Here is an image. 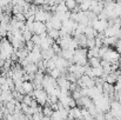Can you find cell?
I'll return each instance as SVG.
<instances>
[{
	"mask_svg": "<svg viewBox=\"0 0 121 120\" xmlns=\"http://www.w3.org/2000/svg\"><path fill=\"white\" fill-rule=\"evenodd\" d=\"M33 95H34V98H35V100L38 101L39 105L43 106V105L46 104L48 94H47V92L45 91V88H41V89H33Z\"/></svg>",
	"mask_w": 121,
	"mask_h": 120,
	"instance_id": "6da1fadb",
	"label": "cell"
},
{
	"mask_svg": "<svg viewBox=\"0 0 121 120\" xmlns=\"http://www.w3.org/2000/svg\"><path fill=\"white\" fill-rule=\"evenodd\" d=\"M101 59H105V60H108L109 62H114V61H120V55H119V52L117 49H112L111 47L107 49V52L104 54V57Z\"/></svg>",
	"mask_w": 121,
	"mask_h": 120,
	"instance_id": "7a4b0ae2",
	"label": "cell"
},
{
	"mask_svg": "<svg viewBox=\"0 0 121 120\" xmlns=\"http://www.w3.org/2000/svg\"><path fill=\"white\" fill-rule=\"evenodd\" d=\"M56 84L60 87V89H68L71 81H68L65 77H59V78H56Z\"/></svg>",
	"mask_w": 121,
	"mask_h": 120,
	"instance_id": "3957f363",
	"label": "cell"
},
{
	"mask_svg": "<svg viewBox=\"0 0 121 120\" xmlns=\"http://www.w3.org/2000/svg\"><path fill=\"white\" fill-rule=\"evenodd\" d=\"M73 54H74V48H65V49H61V54L60 57L65 58L66 60H71L73 61Z\"/></svg>",
	"mask_w": 121,
	"mask_h": 120,
	"instance_id": "277c9868",
	"label": "cell"
},
{
	"mask_svg": "<svg viewBox=\"0 0 121 120\" xmlns=\"http://www.w3.org/2000/svg\"><path fill=\"white\" fill-rule=\"evenodd\" d=\"M54 54H55V53H54V51H53L52 47H48V48H43V49H41V58L45 59V60H48V59L53 58Z\"/></svg>",
	"mask_w": 121,
	"mask_h": 120,
	"instance_id": "5b68a950",
	"label": "cell"
},
{
	"mask_svg": "<svg viewBox=\"0 0 121 120\" xmlns=\"http://www.w3.org/2000/svg\"><path fill=\"white\" fill-rule=\"evenodd\" d=\"M22 68H24V71H25L26 73H33V74L38 71V66H37L35 62H30V64H27L26 66H24Z\"/></svg>",
	"mask_w": 121,
	"mask_h": 120,
	"instance_id": "8992f818",
	"label": "cell"
},
{
	"mask_svg": "<svg viewBox=\"0 0 121 120\" xmlns=\"http://www.w3.org/2000/svg\"><path fill=\"white\" fill-rule=\"evenodd\" d=\"M49 20H51V22H52V27H53V28L60 30V28L62 27V21H61V20L58 18V17L52 15V18H51Z\"/></svg>",
	"mask_w": 121,
	"mask_h": 120,
	"instance_id": "52a82bcc",
	"label": "cell"
},
{
	"mask_svg": "<svg viewBox=\"0 0 121 120\" xmlns=\"http://www.w3.org/2000/svg\"><path fill=\"white\" fill-rule=\"evenodd\" d=\"M22 88L25 89V93H32L33 89H34V86H33V82L30 81V80H26V81H22Z\"/></svg>",
	"mask_w": 121,
	"mask_h": 120,
	"instance_id": "ba28073f",
	"label": "cell"
},
{
	"mask_svg": "<svg viewBox=\"0 0 121 120\" xmlns=\"http://www.w3.org/2000/svg\"><path fill=\"white\" fill-rule=\"evenodd\" d=\"M100 61H101V59H100L99 57H91V58H88V64H89L92 67H98V66H100Z\"/></svg>",
	"mask_w": 121,
	"mask_h": 120,
	"instance_id": "9c48e42d",
	"label": "cell"
},
{
	"mask_svg": "<svg viewBox=\"0 0 121 120\" xmlns=\"http://www.w3.org/2000/svg\"><path fill=\"white\" fill-rule=\"evenodd\" d=\"M47 36L51 37L52 39L56 40L59 38V30L56 28H51V30H47Z\"/></svg>",
	"mask_w": 121,
	"mask_h": 120,
	"instance_id": "30bf717a",
	"label": "cell"
},
{
	"mask_svg": "<svg viewBox=\"0 0 121 120\" xmlns=\"http://www.w3.org/2000/svg\"><path fill=\"white\" fill-rule=\"evenodd\" d=\"M91 57H99V48L96 46H94L92 48H88L87 58H91Z\"/></svg>",
	"mask_w": 121,
	"mask_h": 120,
	"instance_id": "8fae6325",
	"label": "cell"
},
{
	"mask_svg": "<svg viewBox=\"0 0 121 120\" xmlns=\"http://www.w3.org/2000/svg\"><path fill=\"white\" fill-rule=\"evenodd\" d=\"M79 6V8H80V11H87V9H89V6H91V0H85L83 2H81L80 5H78Z\"/></svg>",
	"mask_w": 121,
	"mask_h": 120,
	"instance_id": "7c38bea8",
	"label": "cell"
},
{
	"mask_svg": "<svg viewBox=\"0 0 121 120\" xmlns=\"http://www.w3.org/2000/svg\"><path fill=\"white\" fill-rule=\"evenodd\" d=\"M12 18L15 19L17 21H26L25 14L24 13H17V14H12Z\"/></svg>",
	"mask_w": 121,
	"mask_h": 120,
	"instance_id": "4fadbf2b",
	"label": "cell"
},
{
	"mask_svg": "<svg viewBox=\"0 0 121 120\" xmlns=\"http://www.w3.org/2000/svg\"><path fill=\"white\" fill-rule=\"evenodd\" d=\"M93 68V74H94V78L95 77H100L101 74H102V66L100 65V66H98V67H92Z\"/></svg>",
	"mask_w": 121,
	"mask_h": 120,
	"instance_id": "5bb4252c",
	"label": "cell"
},
{
	"mask_svg": "<svg viewBox=\"0 0 121 120\" xmlns=\"http://www.w3.org/2000/svg\"><path fill=\"white\" fill-rule=\"evenodd\" d=\"M60 73H61V72H60V70H59L58 67H55V68H53L48 74H49V76H52L54 79H56V78H59V77H60Z\"/></svg>",
	"mask_w": 121,
	"mask_h": 120,
	"instance_id": "9a60e30c",
	"label": "cell"
},
{
	"mask_svg": "<svg viewBox=\"0 0 121 120\" xmlns=\"http://www.w3.org/2000/svg\"><path fill=\"white\" fill-rule=\"evenodd\" d=\"M32 36H33V33L31 32V31H28V30H26V31H24L22 32V38L25 41H28V40L32 39Z\"/></svg>",
	"mask_w": 121,
	"mask_h": 120,
	"instance_id": "2e32d148",
	"label": "cell"
},
{
	"mask_svg": "<svg viewBox=\"0 0 121 120\" xmlns=\"http://www.w3.org/2000/svg\"><path fill=\"white\" fill-rule=\"evenodd\" d=\"M95 46V37L93 38H87V41H86V47L87 48H92Z\"/></svg>",
	"mask_w": 121,
	"mask_h": 120,
	"instance_id": "e0dca14e",
	"label": "cell"
},
{
	"mask_svg": "<svg viewBox=\"0 0 121 120\" xmlns=\"http://www.w3.org/2000/svg\"><path fill=\"white\" fill-rule=\"evenodd\" d=\"M51 47L53 48V51H54V53H55L56 55H60V54H61V47H60V45H59V44L54 42Z\"/></svg>",
	"mask_w": 121,
	"mask_h": 120,
	"instance_id": "ac0fdd59",
	"label": "cell"
},
{
	"mask_svg": "<svg viewBox=\"0 0 121 120\" xmlns=\"http://www.w3.org/2000/svg\"><path fill=\"white\" fill-rule=\"evenodd\" d=\"M65 4H66V6H67V8H68L69 11H72V9L78 5V4L75 2V0H68V1H66Z\"/></svg>",
	"mask_w": 121,
	"mask_h": 120,
	"instance_id": "d6986e66",
	"label": "cell"
},
{
	"mask_svg": "<svg viewBox=\"0 0 121 120\" xmlns=\"http://www.w3.org/2000/svg\"><path fill=\"white\" fill-rule=\"evenodd\" d=\"M32 99H33V97H32L30 93H27V94H25V95H24V99H22V101H21V102H25V104L30 105V104H31V101H32Z\"/></svg>",
	"mask_w": 121,
	"mask_h": 120,
	"instance_id": "ffe728a7",
	"label": "cell"
},
{
	"mask_svg": "<svg viewBox=\"0 0 121 120\" xmlns=\"http://www.w3.org/2000/svg\"><path fill=\"white\" fill-rule=\"evenodd\" d=\"M32 41H33V42H34V45H40V42H41V37L40 36H39V34H35V33H34V34H33V36H32Z\"/></svg>",
	"mask_w": 121,
	"mask_h": 120,
	"instance_id": "44dd1931",
	"label": "cell"
},
{
	"mask_svg": "<svg viewBox=\"0 0 121 120\" xmlns=\"http://www.w3.org/2000/svg\"><path fill=\"white\" fill-rule=\"evenodd\" d=\"M42 118H43L42 112H35V113L32 114V119L33 120H39V119H42Z\"/></svg>",
	"mask_w": 121,
	"mask_h": 120,
	"instance_id": "7402d4cb",
	"label": "cell"
},
{
	"mask_svg": "<svg viewBox=\"0 0 121 120\" xmlns=\"http://www.w3.org/2000/svg\"><path fill=\"white\" fill-rule=\"evenodd\" d=\"M33 47H34V42H33L32 40H28V41H26V48L28 49V52H31V51L33 49Z\"/></svg>",
	"mask_w": 121,
	"mask_h": 120,
	"instance_id": "603a6c76",
	"label": "cell"
},
{
	"mask_svg": "<svg viewBox=\"0 0 121 120\" xmlns=\"http://www.w3.org/2000/svg\"><path fill=\"white\" fill-rule=\"evenodd\" d=\"M6 36H7V30H6V27L0 26V37L4 38V37H6Z\"/></svg>",
	"mask_w": 121,
	"mask_h": 120,
	"instance_id": "cb8c5ba5",
	"label": "cell"
},
{
	"mask_svg": "<svg viewBox=\"0 0 121 120\" xmlns=\"http://www.w3.org/2000/svg\"><path fill=\"white\" fill-rule=\"evenodd\" d=\"M68 106H69V107H75V106H77L75 99H73L72 97H69V99H68Z\"/></svg>",
	"mask_w": 121,
	"mask_h": 120,
	"instance_id": "d4e9b609",
	"label": "cell"
},
{
	"mask_svg": "<svg viewBox=\"0 0 121 120\" xmlns=\"http://www.w3.org/2000/svg\"><path fill=\"white\" fill-rule=\"evenodd\" d=\"M102 45H104V44H102V39H100L99 37H95V46H96L98 48H100Z\"/></svg>",
	"mask_w": 121,
	"mask_h": 120,
	"instance_id": "484cf974",
	"label": "cell"
},
{
	"mask_svg": "<svg viewBox=\"0 0 121 120\" xmlns=\"http://www.w3.org/2000/svg\"><path fill=\"white\" fill-rule=\"evenodd\" d=\"M46 2V0H33V4H35V5H42V4H45Z\"/></svg>",
	"mask_w": 121,
	"mask_h": 120,
	"instance_id": "4316f807",
	"label": "cell"
},
{
	"mask_svg": "<svg viewBox=\"0 0 121 120\" xmlns=\"http://www.w3.org/2000/svg\"><path fill=\"white\" fill-rule=\"evenodd\" d=\"M4 64H5V60L0 59V67H2V66H4Z\"/></svg>",
	"mask_w": 121,
	"mask_h": 120,
	"instance_id": "83f0119b",
	"label": "cell"
},
{
	"mask_svg": "<svg viewBox=\"0 0 121 120\" xmlns=\"http://www.w3.org/2000/svg\"><path fill=\"white\" fill-rule=\"evenodd\" d=\"M83 1H85V0H75V2H77L78 5H80L81 2H83Z\"/></svg>",
	"mask_w": 121,
	"mask_h": 120,
	"instance_id": "f1b7e54d",
	"label": "cell"
},
{
	"mask_svg": "<svg viewBox=\"0 0 121 120\" xmlns=\"http://www.w3.org/2000/svg\"><path fill=\"white\" fill-rule=\"evenodd\" d=\"M25 1H27V2H30V4H32V2H33V0H25Z\"/></svg>",
	"mask_w": 121,
	"mask_h": 120,
	"instance_id": "f546056e",
	"label": "cell"
},
{
	"mask_svg": "<svg viewBox=\"0 0 121 120\" xmlns=\"http://www.w3.org/2000/svg\"><path fill=\"white\" fill-rule=\"evenodd\" d=\"M119 70L121 71V62H119Z\"/></svg>",
	"mask_w": 121,
	"mask_h": 120,
	"instance_id": "4dcf8cb0",
	"label": "cell"
},
{
	"mask_svg": "<svg viewBox=\"0 0 121 120\" xmlns=\"http://www.w3.org/2000/svg\"><path fill=\"white\" fill-rule=\"evenodd\" d=\"M119 101L121 102V93H120V97H119Z\"/></svg>",
	"mask_w": 121,
	"mask_h": 120,
	"instance_id": "1f68e13d",
	"label": "cell"
}]
</instances>
